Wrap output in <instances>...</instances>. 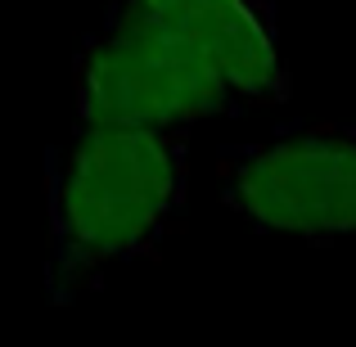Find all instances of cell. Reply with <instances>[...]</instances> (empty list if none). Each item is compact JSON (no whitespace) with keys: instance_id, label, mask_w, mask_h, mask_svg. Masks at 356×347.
I'll list each match as a JSON object with an SVG mask.
<instances>
[{"instance_id":"6da1fadb","label":"cell","mask_w":356,"mask_h":347,"mask_svg":"<svg viewBox=\"0 0 356 347\" xmlns=\"http://www.w3.org/2000/svg\"><path fill=\"white\" fill-rule=\"evenodd\" d=\"M190 199L185 131L77 127L50 154V261L54 302H77L113 266L145 257L181 221Z\"/></svg>"},{"instance_id":"7a4b0ae2","label":"cell","mask_w":356,"mask_h":347,"mask_svg":"<svg viewBox=\"0 0 356 347\" xmlns=\"http://www.w3.org/2000/svg\"><path fill=\"white\" fill-rule=\"evenodd\" d=\"M77 127L190 131L199 118L243 113L226 81L149 18L136 0H118L72 59Z\"/></svg>"},{"instance_id":"3957f363","label":"cell","mask_w":356,"mask_h":347,"mask_svg":"<svg viewBox=\"0 0 356 347\" xmlns=\"http://www.w3.org/2000/svg\"><path fill=\"white\" fill-rule=\"evenodd\" d=\"M217 190L257 230L330 243L356 234V127H298L217 158Z\"/></svg>"},{"instance_id":"277c9868","label":"cell","mask_w":356,"mask_h":347,"mask_svg":"<svg viewBox=\"0 0 356 347\" xmlns=\"http://www.w3.org/2000/svg\"><path fill=\"white\" fill-rule=\"evenodd\" d=\"M149 18L190 45L239 99V108L289 104V68L266 0H136Z\"/></svg>"}]
</instances>
